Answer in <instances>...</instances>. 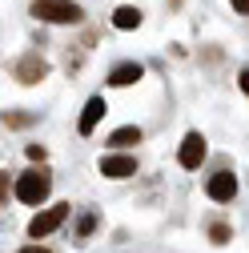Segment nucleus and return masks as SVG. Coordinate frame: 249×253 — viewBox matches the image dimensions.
Returning a JSON list of instances; mask_svg holds the SVG:
<instances>
[{
  "label": "nucleus",
  "instance_id": "15",
  "mask_svg": "<svg viewBox=\"0 0 249 253\" xmlns=\"http://www.w3.org/2000/svg\"><path fill=\"white\" fill-rule=\"evenodd\" d=\"M241 88H245V92H249V69H245V73H241Z\"/></svg>",
  "mask_w": 249,
  "mask_h": 253
},
{
  "label": "nucleus",
  "instance_id": "13",
  "mask_svg": "<svg viewBox=\"0 0 249 253\" xmlns=\"http://www.w3.org/2000/svg\"><path fill=\"white\" fill-rule=\"evenodd\" d=\"M213 241H217V245L229 241V229H225V225H213Z\"/></svg>",
  "mask_w": 249,
  "mask_h": 253
},
{
  "label": "nucleus",
  "instance_id": "11",
  "mask_svg": "<svg viewBox=\"0 0 249 253\" xmlns=\"http://www.w3.org/2000/svg\"><path fill=\"white\" fill-rule=\"evenodd\" d=\"M41 77H44V60H33V56H28L24 65H20V81L33 84V81H41Z\"/></svg>",
  "mask_w": 249,
  "mask_h": 253
},
{
  "label": "nucleus",
  "instance_id": "12",
  "mask_svg": "<svg viewBox=\"0 0 249 253\" xmlns=\"http://www.w3.org/2000/svg\"><path fill=\"white\" fill-rule=\"evenodd\" d=\"M92 229H97V217H92V213H88V217H81V237H88Z\"/></svg>",
  "mask_w": 249,
  "mask_h": 253
},
{
  "label": "nucleus",
  "instance_id": "2",
  "mask_svg": "<svg viewBox=\"0 0 249 253\" xmlns=\"http://www.w3.org/2000/svg\"><path fill=\"white\" fill-rule=\"evenodd\" d=\"M16 197L24 205H41L48 197V177L44 173H20L16 177Z\"/></svg>",
  "mask_w": 249,
  "mask_h": 253
},
{
  "label": "nucleus",
  "instance_id": "4",
  "mask_svg": "<svg viewBox=\"0 0 249 253\" xmlns=\"http://www.w3.org/2000/svg\"><path fill=\"white\" fill-rule=\"evenodd\" d=\"M177 161H181V169H201V161H205V137L201 133H189V137L181 141Z\"/></svg>",
  "mask_w": 249,
  "mask_h": 253
},
{
  "label": "nucleus",
  "instance_id": "16",
  "mask_svg": "<svg viewBox=\"0 0 249 253\" xmlns=\"http://www.w3.org/2000/svg\"><path fill=\"white\" fill-rule=\"evenodd\" d=\"M20 253H48V249H37V245H33V249H20Z\"/></svg>",
  "mask_w": 249,
  "mask_h": 253
},
{
  "label": "nucleus",
  "instance_id": "10",
  "mask_svg": "<svg viewBox=\"0 0 249 253\" xmlns=\"http://www.w3.org/2000/svg\"><path fill=\"white\" fill-rule=\"evenodd\" d=\"M109 145H117V149H129V145H141V129H137V125H124V129H117V133L109 137Z\"/></svg>",
  "mask_w": 249,
  "mask_h": 253
},
{
  "label": "nucleus",
  "instance_id": "7",
  "mask_svg": "<svg viewBox=\"0 0 249 253\" xmlns=\"http://www.w3.org/2000/svg\"><path fill=\"white\" fill-rule=\"evenodd\" d=\"M105 113H109L105 97H92V101L84 105V113H81V125H77V129H81V133H92V129L101 125V117H105Z\"/></svg>",
  "mask_w": 249,
  "mask_h": 253
},
{
  "label": "nucleus",
  "instance_id": "8",
  "mask_svg": "<svg viewBox=\"0 0 249 253\" xmlns=\"http://www.w3.org/2000/svg\"><path fill=\"white\" fill-rule=\"evenodd\" d=\"M141 65H137V60H129V65H117L113 69V77H109V84H117V88H129V84H137L141 81Z\"/></svg>",
  "mask_w": 249,
  "mask_h": 253
},
{
  "label": "nucleus",
  "instance_id": "6",
  "mask_svg": "<svg viewBox=\"0 0 249 253\" xmlns=\"http://www.w3.org/2000/svg\"><path fill=\"white\" fill-rule=\"evenodd\" d=\"M209 197H213V201H233V197H237V177H233V173L209 177Z\"/></svg>",
  "mask_w": 249,
  "mask_h": 253
},
{
  "label": "nucleus",
  "instance_id": "9",
  "mask_svg": "<svg viewBox=\"0 0 249 253\" xmlns=\"http://www.w3.org/2000/svg\"><path fill=\"white\" fill-rule=\"evenodd\" d=\"M141 20H145V12H141V8H133V4H121V8L113 12V24H117V28H124V33H129V28H141Z\"/></svg>",
  "mask_w": 249,
  "mask_h": 253
},
{
  "label": "nucleus",
  "instance_id": "3",
  "mask_svg": "<svg viewBox=\"0 0 249 253\" xmlns=\"http://www.w3.org/2000/svg\"><path fill=\"white\" fill-rule=\"evenodd\" d=\"M65 217H69V205H52V209L37 213V217H33V225H28V237H48L52 229L65 225Z\"/></svg>",
  "mask_w": 249,
  "mask_h": 253
},
{
  "label": "nucleus",
  "instance_id": "1",
  "mask_svg": "<svg viewBox=\"0 0 249 253\" xmlns=\"http://www.w3.org/2000/svg\"><path fill=\"white\" fill-rule=\"evenodd\" d=\"M33 16H41L48 24H77L84 12H81V4H73V0H37Z\"/></svg>",
  "mask_w": 249,
  "mask_h": 253
},
{
  "label": "nucleus",
  "instance_id": "14",
  "mask_svg": "<svg viewBox=\"0 0 249 253\" xmlns=\"http://www.w3.org/2000/svg\"><path fill=\"white\" fill-rule=\"evenodd\" d=\"M233 8L237 12H249V0H233Z\"/></svg>",
  "mask_w": 249,
  "mask_h": 253
},
{
  "label": "nucleus",
  "instance_id": "5",
  "mask_svg": "<svg viewBox=\"0 0 249 253\" xmlns=\"http://www.w3.org/2000/svg\"><path fill=\"white\" fill-rule=\"evenodd\" d=\"M101 173H105V177H113V181H121V177H133V173H137V157H129V153L105 157V161H101Z\"/></svg>",
  "mask_w": 249,
  "mask_h": 253
}]
</instances>
